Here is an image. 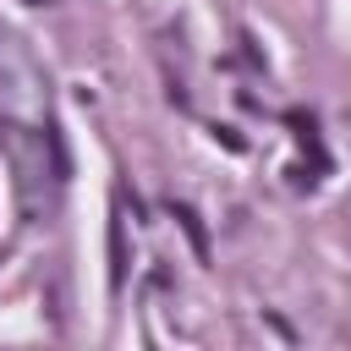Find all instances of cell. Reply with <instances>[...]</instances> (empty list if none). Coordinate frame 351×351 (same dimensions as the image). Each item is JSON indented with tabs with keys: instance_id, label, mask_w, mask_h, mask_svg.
Wrapping results in <instances>:
<instances>
[{
	"instance_id": "obj_1",
	"label": "cell",
	"mask_w": 351,
	"mask_h": 351,
	"mask_svg": "<svg viewBox=\"0 0 351 351\" xmlns=\"http://www.w3.org/2000/svg\"><path fill=\"white\" fill-rule=\"evenodd\" d=\"M44 148H49V181H66L71 176V154H66L60 121H44Z\"/></svg>"
},
{
	"instance_id": "obj_2",
	"label": "cell",
	"mask_w": 351,
	"mask_h": 351,
	"mask_svg": "<svg viewBox=\"0 0 351 351\" xmlns=\"http://www.w3.org/2000/svg\"><path fill=\"white\" fill-rule=\"evenodd\" d=\"M170 219L186 230V241H192V252L197 258H208V230H203V219H197V208L192 203H170Z\"/></svg>"
},
{
	"instance_id": "obj_3",
	"label": "cell",
	"mask_w": 351,
	"mask_h": 351,
	"mask_svg": "<svg viewBox=\"0 0 351 351\" xmlns=\"http://www.w3.org/2000/svg\"><path fill=\"white\" fill-rule=\"evenodd\" d=\"M22 5H44V0H22Z\"/></svg>"
}]
</instances>
